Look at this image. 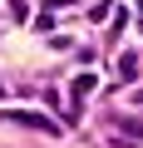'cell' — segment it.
Returning a JSON list of instances; mask_svg holds the SVG:
<instances>
[{
  "label": "cell",
  "mask_w": 143,
  "mask_h": 148,
  "mask_svg": "<svg viewBox=\"0 0 143 148\" xmlns=\"http://www.w3.org/2000/svg\"><path fill=\"white\" fill-rule=\"evenodd\" d=\"M10 119H15V123H25V128H40V133H59L49 114H25V109H20V114H10Z\"/></svg>",
  "instance_id": "cell-1"
},
{
  "label": "cell",
  "mask_w": 143,
  "mask_h": 148,
  "mask_svg": "<svg viewBox=\"0 0 143 148\" xmlns=\"http://www.w3.org/2000/svg\"><path fill=\"white\" fill-rule=\"evenodd\" d=\"M94 94V74H79V79H74V104H84Z\"/></svg>",
  "instance_id": "cell-2"
},
{
  "label": "cell",
  "mask_w": 143,
  "mask_h": 148,
  "mask_svg": "<svg viewBox=\"0 0 143 148\" xmlns=\"http://www.w3.org/2000/svg\"><path fill=\"white\" fill-rule=\"evenodd\" d=\"M118 74H123V79H133V74H138V59H133V54H123V59H118Z\"/></svg>",
  "instance_id": "cell-3"
}]
</instances>
